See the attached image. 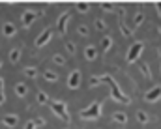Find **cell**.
<instances>
[{
	"label": "cell",
	"instance_id": "8",
	"mask_svg": "<svg viewBox=\"0 0 161 129\" xmlns=\"http://www.w3.org/2000/svg\"><path fill=\"white\" fill-rule=\"evenodd\" d=\"M69 19H71V13H62L60 17H58V21H56V30H58V34H66V30H68V23H69Z\"/></svg>",
	"mask_w": 161,
	"mask_h": 129
},
{
	"label": "cell",
	"instance_id": "25",
	"mask_svg": "<svg viewBox=\"0 0 161 129\" xmlns=\"http://www.w3.org/2000/svg\"><path fill=\"white\" fill-rule=\"evenodd\" d=\"M99 6H101V9H103V11H109V13H114V11H116V8H118V6H114V4H111V2H101Z\"/></svg>",
	"mask_w": 161,
	"mask_h": 129
},
{
	"label": "cell",
	"instance_id": "27",
	"mask_svg": "<svg viewBox=\"0 0 161 129\" xmlns=\"http://www.w3.org/2000/svg\"><path fill=\"white\" fill-rule=\"evenodd\" d=\"M77 34H79L80 38H88V36H90V30H88L86 24H79V26H77Z\"/></svg>",
	"mask_w": 161,
	"mask_h": 129
},
{
	"label": "cell",
	"instance_id": "16",
	"mask_svg": "<svg viewBox=\"0 0 161 129\" xmlns=\"http://www.w3.org/2000/svg\"><path fill=\"white\" fill-rule=\"evenodd\" d=\"M23 75L26 79H38V67L36 66H25L23 67Z\"/></svg>",
	"mask_w": 161,
	"mask_h": 129
},
{
	"label": "cell",
	"instance_id": "40",
	"mask_svg": "<svg viewBox=\"0 0 161 129\" xmlns=\"http://www.w3.org/2000/svg\"><path fill=\"white\" fill-rule=\"evenodd\" d=\"M159 69H161V67H159Z\"/></svg>",
	"mask_w": 161,
	"mask_h": 129
},
{
	"label": "cell",
	"instance_id": "11",
	"mask_svg": "<svg viewBox=\"0 0 161 129\" xmlns=\"http://www.w3.org/2000/svg\"><path fill=\"white\" fill-rule=\"evenodd\" d=\"M17 124H19V116L17 114H6V116H2V126L4 127H17Z\"/></svg>",
	"mask_w": 161,
	"mask_h": 129
},
{
	"label": "cell",
	"instance_id": "21",
	"mask_svg": "<svg viewBox=\"0 0 161 129\" xmlns=\"http://www.w3.org/2000/svg\"><path fill=\"white\" fill-rule=\"evenodd\" d=\"M51 62H53V64H56V66H66V56H64V54H60V52H56V54H53V56H51Z\"/></svg>",
	"mask_w": 161,
	"mask_h": 129
},
{
	"label": "cell",
	"instance_id": "10",
	"mask_svg": "<svg viewBox=\"0 0 161 129\" xmlns=\"http://www.w3.org/2000/svg\"><path fill=\"white\" fill-rule=\"evenodd\" d=\"M15 34H17V26L13 23H9V21L2 23V36L4 38H13Z\"/></svg>",
	"mask_w": 161,
	"mask_h": 129
},
{
	"label": "cell",
	"instance_id": "2",
	"mask_svg": "<svg viewBox=\"0 0 161 129\" xmlns=\"http://www.w3.org/2000/svg\"><path fill=\"white\" fill-rule=\"evenodd\" d=\"M101 112H103V103L101 101H94L86 109L80 110L79 116H80V120H97L101 116Z\"/></svg>",
	"mask_w": 161,
	"mask_h": 129
},
{
	"label": "cell",
	"instance_id": "6",
	"mask_svg": "<svg viewBox=\"0 0 161 129\" xmlns=\"http://www.w3.org/2000/svg\"><path fill=\"white\" fill-rule=\"evenodd\" d=\"M38 15H40V13H36L34 9H25V11H23V15H21V26L28 30V28L36 23Z\"/></svg>",
	"mask_w": 161,
	"mask_h": 129
},
{
	"label": "cell",
	"instance_id": "31",
	"mask_svg": "<svg viewBox=\"0 0 161 129\" xmlns=\"http://www.w3.org/2000/svg\"><path fill=\"white\" fill-rule=\"evenodd\" d=\"M116 13H118V17H125V8L124 6H118L116 8Z\"/></svg>",
	"mask_w": 161,
	"mask_h": 129
},
{
	"label": "cell",
	"instance_id": "15",
	"mask_svg": "<svg viewBox=\"0 0 161 129\" xmlns=\"http://www.w3.org/2000/svg\"><path fill=\"white\" fill-rule=\"evenodd\" d=\"M21 54H23V51H21V47H13V49L9 51V56H8V60H9V64H17V62L21 60Z\"/></svg>",
	"mask_w": 161,
	"mask_h": 129
},
{
	"label": "cell",
	"instance_id": "29",
	"mask_svg": "<svg viewBox=\"0 0 161 129\" xmlns=\"http://www.w3.org/2000/svg\"><path fill=\"white\" fill-rule=\"evenodd\" d=\"M142 23H144V13H141V11H139V13H135V19H133V24H135V26H141Z\"/></svg>",
	"mask_w": 161,
	"mask_h": 129
},
{
	"label": "cell",
	"instance_id": "23",
	"mask_svg": "<svg viewBox=\"0 0 161 129\" xmlns=\"http://www.w3.org/2000/svg\"><path fill=\"white\" fill-rule=\"evenodd\" d=\"M111 47H113V38H111V36H103V40H101V49H103V52H109Z\"/></svg>",
	"mask_w": 161,
	"mask_h": 129
},
{
	"label": "cell",
	"instance_id": "4",
	"mask_svg": "<svg viewBox=\"0 0 161 129\" xmlns=\"http://www.w3.org/2000/svg\"><path fill=\"white\" fill-rule=\"evenodd\" d=\"M142 51H144V43H142V41H135L131 47H129V49H127V54H125V64H133L137 58H141Z\"/></svg>",
	"mask_w": 161,
	"mask_h": 129
},
{
	"label": "cell",
	"instance_id": "20",
	"mask_svg": "<svg viewBox=\"0 0 161 129\" xmlns=\"http://www.w3.org/2000/svg\"><path fill=\"white\" fill-rule=\"evenodd\" d=\"M43 79H45L47 83H58V75H56L54 71H51V69H45V71H43Z\"/></svg>",
	"mask_w": 161,
	"mask_h": 129
},
{
	"label": "cell",
	"instance_id": "9",
	"mask_svg": "<svg viewBox=\"0 0 161 129\" xmlns=\"http://www.w3.org/2000/svg\"><path fill=\"white\" fill-rule=\"evenodd\" d=\"M51 38H53V30H51V28H45V30L41 32L40 36L36 38V43H34V45H36V49H41V47H45L47 43L51 41Z\"/></svg>",
	"mask_w": 161,
	"mask_h": 129
},
{
	"label": "cell",
	"instance_id": "13",
	"mask_svg": "<svg viewBox=\"0 0 161 129\" xmlns=\"http://www.w3.org/2000/svg\"><path fill=\"white\" fill-rule=\"evenodd\" d=\"M84 58L88 60V62H96L97 60V49H96V45H86L84 47Z\"/></svg>",
	"mask_w": 161,
	"mask_h": 129
},
{
	"label": "cell",
	"instance_id": "18",
	"mask_svg": "<svg viewBox=\"0 0 161 129\" xmlns=\"http://www.w3.org/2000/svg\"><path fill=\"white\" fill-rule=\"evenodd\" d=\"M135 118H137L139 124H150V116H148V112H144V110H141V109L135 112Z\"/></svg>",
	"mask_w": 161,
	"mask_h": 129
},
{
	"label": "cell",
	"instance_id": "35",
	"mask_svg": "<svg viewBox=\"0 0 161 129\" xmlns=\"http://www.w3.org/2000/svg\"><path fill=\"white\" fill-rule=\"evenodd\" d=\"M36 124H38V126H45V120H43V118H38Z\"/></svg>",
	"mask_w": 161,
	"mask_h": 129
},
{
	"label": "cell",
	"instance_id": "37",
	"mask_svg": "<svg viewBox=\"0 0 161 129\" xmlns=\"http://www.w3.org/2000/svg\"><path fill=\"white\" fill-rule=\"evenodd\" d=\"M158 56H161V49H158Z\"/></svg>",
	"mask_w": 161,
	"mask_h": 129
},
{
	"label": "cell",
	"instance_id": "33",
	"mask_svg": "<svg viewBox=\"0 0 161 129\" xmlns=\"http://www.w3.org/2000/svg\"><path fill=\"white\" fill-rule=\"evenodd\" d=\"M4 103H6V94L0 92V105H4Z\"/></svg>",
	"mask_w": 161,
	"mask_h": 129
},
{
	"label": "cell",
	"instance_id": "3",
	"mask_svg": "<svg viewBox=\"0 0 161 129\" xmlns=\"http://www.w3.org/2000/svg\"><path fill=\"white\" fill-rule=\"evenodd\" d=\"M49 107H51V110L60 118V120H64V122H71V114H69V109H68V105L64 103V101H56V99H51V103H49Z\"/></svg>",
	"mask_w": 161,
	"mask_h": 129
},
{
	"label": "cell",
	"instance_id": "12",
	"mask_svg": "<svg viewBox=\"0 0 161 129\" xmlns=\"http://www.w3.org/2000/svg\"><path fill=\"white\" fill-rule=\"evenodd\" d=\"M111 120L122 127V126H125V124H127V114H125L124 110H114V112L111 114Z\"/></svg>",
	"mask_w": 161,
	"mask_h": 129
},
{
	"label": "cell",
	"instance_id": "5",
	"mask_svg": "<svg viewBox=\"0 0 161 129\" xmlns=\"http://www.w3.org/2000/svg\"><path fill=\"white\" fill-rule=\"evenodd\" d=\"M80 81H82V73H80V69H71L69 75H68V79H66V86H68L69 90H79L80 88Z\"/></svg>",
	"mask_w": 161,
	"mask_h": 129
},
{
	"label": "cell",
	"instance_id": "24",
	"mask_svg": "<svg viewBox=\"0 0 161 129\" xmlns=\"http://www.w3.org/2000/svg\"><path fill=\"white\" fill-rule=\"evenodd\" d=\"M94 26H96V30H97V32H105V30H107V23H105L103 19H99V17L94 21Z\"/></svg>",
	"mask_w": 161,
	"mask_h": 129
},
{
	"label": "cell",
	"instance_id": "7",
	"mask_svg": "<svg viewBox=\"0 0 161 129\" xmlns=\"http://www.w3.org/2000/svg\"><path fill=\"white\" fill-rule=\"evenodd\" d=\"M159 99H161V84L150 88V90L144 94V101H146V103H156V101H159Z\"/></svg>",
	"mask_w": 161,
	"mask_h": 129
},
{
	"label": "cell",
	"instance_id": "17",
	"mask_svg": "<svg viewBox=\"0 0 161 129\" xmlns=\"http://www.w3.org/2000/svg\"><path fill=\"white\" fill-rule=\"evenodd\" d=\"M36 101H38V105H49V103H51L47 92H43V90H38V94H36Z\"/></svg>",
	"mask_w": 161,
	"mask_h": 129
},
{
	"label": "cell",
	"instance_id": "26",
	"mask_svg": "<svg viewBox=\"0 0 161 129\" xmlns=\"http://www.w3.org/2000/svg\"><path fill=\"white\" fill-rule=\"evenodd\" d=\"M118 28H120V32H122V36H124V38H131V36H133V30H129L122 21L118 23Z\"/></svg>",
	"mask_w": 161,
	"mask_h": 129
},
{
	"label": "cell",
	"instance_id": "32",
	"mask_svg": "<svg viewBox=\"0 0 161 129\" xmlns=\"http://www.w3.org/2000/svg\"><path fill=\"white\" fill-rule=\"evenodd\" d=\"M25 129H36V120H28L26 126H25Z\"/></svg>",
	"mask_w": 161,
	"mask_h": 129
},
{
	"label": "cell",
	"instance_id": "22",
	"mask_svg": "<svg viewBox=\"0 0 161 129\" xmlns=\"http://www.w3.org/2000/svg\"><path fill=\"white\" fill-rule=\"evenodd\" d=\"M90 2H75V9L79 11V13H88L90 11Z\"/></svg>",
	"mask_w": 161,
	"mask_h": 129
},
{
	"label": "cell",
	"instance_id": "1",
	"mask_svg": "<svg viewBox=\"0 0 161 129\" xmlns=\"http://www.w3.org/2000/svg\"><path fill=\"white\" fill-rule=\"evenodd\" d=\"M101 81H103L105 84L111 88V97H113L114 101L124 103V105H129V103H131V97H129V95H125V94L122 92L120 86L116 84V81H114L111 75H101Z\"/></svg>",
	"mask_w": 161,
	"mask_h": 129
},
{
	"label": "cell",
	"instance_id": "30",
	"mask_svg": "<svg viewBox=\"0 0 161 129\" xmlns=\"http://www.w3.org/2000/svg\"><path fill=\"white\" fill-rule=\"evenodd\" d=\"M99 84H103V81H101V77H90V88H96V86H99Z\"/></svg>",
	"mask_w": 161,
	"mask_h": 129
},
{
	"label": "cell",
	"instance_id": "34",
	"mask_svg": "<svg viewBox=\"0 0 161 129\" xmlns=\"http://www.w3.org/2000/svg\"><path fill=\"white\" fill-rule=\"evenodd\" d=\"M156 9H158V13H159V17H161V2H156Z\"/></svg>",
	"mask_w": 161,
	"mask_h": 129
},
{
	"label": "cell",
	"instance_id": "28",
	"mask_svg": "<svg viewBox=\"0 0 161 129\" xmlns=\"http://www.w3.org/2000/svg\"><path fill=\"white\" fill-rule=\"evenodd\" d=\"M66 52L69 54V56H75V52H77V45L73 41H68L66 43Z\"/></svg>",
	"mask_w": 161,
	"mask_h": 129
},
{
	"label": "cell",
	"instance_id": "36",
	"mask_svg": "<svg viewBox=\"0 0 161 129\" xmlns=\"http://www.w3.org/2000/svg\"><path fill=\"white\" fill-rule=\"evenodd\" d=\"M4 84H6V83H4V79L0 77V92H4Z\"/></svg>",
	"mask_w": 161,
	"mask_h": 129
},
{
	"label": "cell",
	"instance_id": "39",
	"mask_svg": "<svg viewBox=\"0 0 161 129\" xmlns=\"http://www.w3.org/2000/svg\"><path fill=\"white\" fill-rule=\"evenodd\" d=\"M116 129H122V127H116Z\"/></svg>",
	"mask_w": 161,
	"mask_h": 129
},
{
	"label": "cell",
	"instance_id": "38",
	"mask_svg": "<svg viewBox=\"0 0 161 129\" xmlns=\"http://www.w3.org/2000/svg\"><path fill=\"white\" fill-rule=\"evenodd\" d=\"M2 66H4V64H2V60H0V69H2Z\"/></svg>",
	"mask_w": 161,
	"mask_h": 129
},
{
	"label": "cell",
	"instance_id": "19",
	"mask_svg": "<svg viewBox=\"0 0 161 129\" xmlns=\"http://www.w3.org/2000/svg\"><path fill=\"white\" fill-rule=\"evenodd\" d=\"M28 94V86L25 84V83H17L15 84V95L17 97H25Z\"/></svg>",
	"mask_w": 161,
	"mask_h": 129
},
{
	"label": "cell",
	"instance_id": "14",
	"mask_svg": "<svg viewBox=\"0 0 161 129\" xmlns=\"http://www.w3.org/2000/svg\"><path fill=\"white\" fill-rule=\"evenodd\" d=\"M139 69H141V75L146 79V81H152V67H150V64L148 62H141V66H139Z\"/></svg>",
	"mask_w": 161,
	"mask_h": 129
}]
</instances>
